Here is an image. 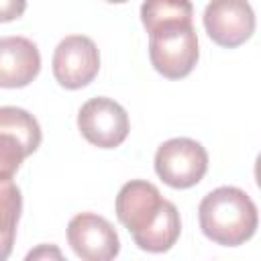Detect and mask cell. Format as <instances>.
<instances>
[{
    "label": "cell",
    "mask_w": 261,
    "mask_h": 261,
    "mask_svg": "<svg viewBox=\"0 0 261 261\" xmlns=\"http://www.w3.org/2000/svg\"><path fill=\"white\" fill-rule=\"evenodd\" d=\"M192 16L194 6L190 0H145L141 6V22L147 33L173 22H192Z\"/></svg>",
    "instance_id": "obj_12"
},
{
    "label": "cell",
    "mask_w": 261,
    "mask_h": 261,
    "mask_svg": "<svg viewBox=\"0 0 261 261\" xmlns=\"http://www.w3.org/2000/svg\"><path fill=\"white\" fill-rule=\"evenodd\" d=\"M255 181H257V186H259V190H261V153H259L257 159H255Z\"/></svg>",
    "instance_id": "obj_16"
},
{
    "label": "cell",
    "mask_w": 261,
    "mask_h": 261,
    "mask_svg": "<svg viewBox=\"0 0 261 261\" xmlns=\"http://www.w3.org/2000/svg\"><path fill=\"white\" fill-rule=\"evenodd\" d=\"M202 232L222 247H239L249 241L259 226L255 202L241 188L220 186L206 194L198 206Z\"/></svg>",
    "instance_id": "obj_1"
},
{
    "label": "cell",
    "mask_w": 261,
    "mask_h": 261,
    "mask_svg": "<svg viewBox=\"0 0 261 261\" xmlns=\"http://www.w3.org/2000/svg\"><path fill=\"white\" fill-rule=\"evenodd\" d=\"M41 69V55L37 45L27 37L0 39V86L24 88Z\"/></svg>",
    "instance_id": "obj_10"
},
{
    "label": "cell",
    "mask_w": 261,
    "mask_h": 261,
    "mask_svg": "<svg viewBox=\"0 0 261 261\" xmlns=\"http://www.w3.org/2000/svg\"><path fill=\"white\" fill-rule=\"evenodd\" d=\"M41 145V126L22 108H0V177H10Z\"/></svg>",
    "instance_id": "obj_4"
},
{
    "label": "cell",
    "mask_w": 261,
    "mask_h": 261,
    "mask_svg": "<svg viewBox=\"0 0 261 261\" xmlns=\"http://www.w3.org/2000/svg\"><path fill=\"white\" fill-rule=\"evenodd\" d=\"M47 255H49V257H51V255H55L57 259L61 257V253H59L57 249H49V251H47V247H41L39 251H33V253H29V255H27V259H37V257H47Z\"/></svg>",
    "instance_id": "obj_15"
},
{
    "label": "cell",
    "mask_w": 261,
    "mask_h": 261,
    "mask_svg": "<svg viewBox=\"0 0 261 261\" xmlns=\"http://www.w3.org/2000/svg\"><path fill=\"white\" fill-rule=\"evenodd\" d=\"M198 37L192 22H173L149 33V59L157 73L181 80L198 63Z\"/></svg>",
    "instance_id": "obj_2"
},
{
    "label": "cell",
    "mask_w": 261,
    "mask_h": 261,
    "mask_svg": "<svg viewBox=\"0 0 261 261\" xmlns=\"http://www.w3.org/2000/svg\"><path fill=\"white\" fill-rule=\"evenodd\" d=\"M106 2H112V4H122V2H128V0H106Z\"/></svg>",
    "instance_id": "obj_17"
},
{
    "label": "cell",
    "mask_w": 261,
    "mask_h": 261,
    "mask_svg": "<svg viewBox=\"0 0 261 261\" xmlns=\"http://www.w3.org/2000/svg\"><path fill=\"white\" fill-rule=\"evenodd\" d=\"M165 204L167 200L161 198L157 186L147 179H130L120 188L114 208L120 224H124L135 239L159 218Z\"/></svg>",
    "instance_id": "obj_9"
},
{
    "label": "cell",
    "mask_w": 261,
    "mask_h": 261,
    "mask_svg": "<svg viewBox=\"0 0 261 261\" xmlns=\"http://www.w3.org/2000/svg\"><path fill=\"white\" fill-rule=\"evenodd\" d=\"M77 128L88 143L100 149H114L126 139L130 124L126 110L118 102L98 96L80 108Z\"/></svg>",
    "instance_id": "obj_5"
},
{
    "label": "cell",
    "mask_w": 261,
    "mask_h": 261,
    "mask_svg": "<svg viewBox=\"0 0 261 261\" xmlns=\"http://www.w3.org/2000/svg\"><path fill=\"white\" fill-rule=\"evenodd\" d=\"M208 37L226 49H234L255 33V12L247 0H210L204 10Z\"/></svg>",
    "instance_id": "obj_7"
},
{
    "label": "cell",
    "mask_w": 261,
    "mask_h": 261,
    "mask_svg": "<svg viewBox=\"0 0 261 261\" xmlns=\"http://www.w3.org/2000/svg\"><path fill=\"white\" fill-rule=\"evenodd\" d=\"M100 71V53L86 35H69L59 41L53 53V75L65 90L88 86Z\"/></svg>",
    "instance_id": "obj_6"
},
{
    "label": "cell",
    "mask_w": 261,
    "mask_h": 261,
    "mask_svg": "<svg viewBox=\"0 0 261 261\" xmlns=\"http://www.w3.org/2000/svg\"><path fill=\"white\" fill-rule=\"evenodd\" d=\"M67 243L84 261H110L120 251L114 226L94 212H80L69 220Z\"/></svg>",
    "instance_id": "obj_8"
},
{
    "label": "cell",
    "mask_w": 261,
    "mask_h": 261,
    "mask_svg": "<svg viewBox=\"0 0 261 261\" xmlns=\"http://www.w3.org/2000/svg\"><path fill=\"white\" fill-rule=\"evenodd\" d=\"M0 194H2V257L6 259L14 241V230H16V222L20 216V190L12 184L10 177H0Z\"/></svg>",
    "instance_id": "obj_13"
},
{
    "label": "cell",
    "mask_w": 261,
    "mask_h": 261,
    "mask_svg": "<svg viewBox=\"0 0 261 261\" xmlns=\"http://www.w3.org/2000/svg\"><path fill=\"white\" fill-rule=\"evenodd\" d=\"M181 232V220H179V212L175 208L173 202L167 200L163 212L159 214V218L139 237H135V245L143 251L149 253H165L169 251L175 241L179 239Z\"/></svg>",
    "instance_id": "obj_11"
},
{
    "label": "cell",
    "mask_w": 261,
    "mask_h": 261,
    "mask_svg": "<svg viewBox=\"0 0 261 261\" xmlns=\"http://www.w3.org/2000/svg\"><path fill=\"white\" fill-rule=\"evenodd\" d=\"M208 169L206 149L188 137H175L159 145L155 153V171L175 190H186L196 186Z\"/></svg>",
    "instance_id": "obj_3"
},
{
    "label": "cell",
    "mask_w": 261,
    "mask_h": 261,
    "mask_svg": "<svg viewBox=\"0 0 261 261\" xmlns=\"http://www.w3.org/2000/svg\"><path fill=\"white\" fill-rule=\"evenodd\" d=\"M24 6H27V0H2V16H0V20L8 22L12 18H18L24 12Z\"/></svg>",
    "instance_id": "obj_14"
}]
</instances>
